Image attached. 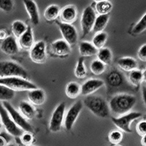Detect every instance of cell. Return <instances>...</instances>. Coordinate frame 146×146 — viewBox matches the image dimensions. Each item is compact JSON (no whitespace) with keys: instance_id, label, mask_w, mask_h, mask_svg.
Returning <instances> with one entry per match:
<instances>
[{"instance_id":"1","label":"cell","mask_w":146,"mask_h":146,"mask_svg":"<svg viewBox=\"0 0 146 146\" xmlns=\"http://www.w3.org/2000/svg\"><path fill=\"white\" fill-rule=\"evenodd\" d=\"M137 99L134 95L120 93L114 95L109 102L110 111L118 116L131 112L136 104Z\"/></svg>"},{"instance_id":"2","label":"cell","mask_w":146,"mask_h":146,"mask_svg":"<svg viewBox=\"0 0 146 146\" xmlns=\"http://www.w3.org/2000/svg\"><path fill=\"white\" fill-rule=\"evenodd\" d=\"M83 103L91 113L100 118H107L110 113L109 105L101 96L89 95L86 97Z\"/></svg>"},{"instance_id":"3","label":"cell","mask_w":146,"mask_h":146,"mask_svg":"<svg viewBox=\"0 0 146 146\" xmlns=\"http://www.w3.org/2000/svg\"><path fill=\"white\" fill-rule=\"evenodd\" d=\"M104 82L109 95H113L115 92L119 91L126 84L125 76L116 68L111 69L107 73Z\"/></svg>"},{"instance_id":"4","label":"cell","mask_w":146,"mask_h":146,"mask_svg":"<svg viewBox=\"0 0 146 146\" xmlns=\"http://www.w3.org/2000/svg\"><path fill=\"white\" fill-rule=\"evenodd\" d=\"M18 77L27 79L29 74L20 64L10 61L0 62V78Z\"/></svg>"},{"instance_id":"5","label":"cell","mask_w":146,"mask_h":146,"mask_svg":"<svg viewBox=\"0 0 146 146\" xmlns=\"http://www.w3.org/2000/svg\"><path fill=\"white\" fill-rule=\"evenodd\" d=\"M0 85L5 86L14 91H24L37 88L36 85L24 79L18 77L0 78Z\"/></svg>"},{"instance_id":"6","label":"cell","mask_w":146,"mask_h":146,"mask_svg":"<svg viewBox=\"0 0 146 146\" xmlns=\"http://www.w3.org/2000/svg\"><path fill=\"white\" fill-rule=\"evenodd\" d=\"M142 116V114L138 112H129L126 114L118 117H113L112 122L121 131L126 133H131V124L133 121Z\"/></svg>"},{"instance_id":"7","label":"cell","mask_w":146,"mask_h":146,"mask_svg":"<svg viewBox=\"0 0 146 146\" xmlns=\"http://www.w3.org/2000/svg\"><path fill=\"white\" fill-rule=\"evenodd\" d=\"M0 119L5 131L9 135L15 137H19L21 136L23 131L14 123V121L10 118L7 111L1 102H0Z\"/></svg>"},{"instance_id":"8","label":"cell","mask_w":146,"mask_h":146,"mask_svg":"<svg viewBox=\"0 0 146 146\" xmlns=\"http://www.w3.org/2000/svg\"><path fill=\"white\" fill-rule=\"evenodd\" d=\"M2 105L6 109L10 118L14 121V123L18 127L21 129L23 131H27V132L31 133L33 131V128L31 126V124L29 123L27 120L19 112L17 111L12 106V105L10 102H3Z\"/></svg>"},{"instance_id":"9","label":"cell","mask_w":146,"mask_h":146,"mask_svg":"<svg viewBox=\"0 0 146 146\" xmlns=\"http://www.w3.org/2000/svg\"><path fill=\"white\" fill-rule=\"evenodd\" d=\"M96 18V13L91 6H88L84 9L80 18V26L83 37L88 35L91 30L93 29Z\"/></svg>"},{"instance_id":"10","label":"cell","mask_w":146,"mask_h":146,"mask_svg":"<svg viewBox=\"0 0 146 146\" xmlns=\"http://www.w3.org/2000/svg\"><path fill=\"white\" fill-rule=\"evenodd\" d=\"M65 110H66V105L64 102L60 103L54 110L49 124V129L50 131L58 132L60 131L64 120Z\"/></svg>"},{"instance_id":"11","label":"cell","mask_w":146,"mask_h":146,"mask_svg":"<svg viewBox=\"0 0 146 146\" xmlns=\"http://www.w3.org/2000/svg\"><path fill=\"white\" fill-rule=\"evenodd\" d=\"M29 51V56L32 62L36 64L45 63L47 60L46 45L43 41L35 42Z\"/></svg>"},{"instance_id":"12","label":"cell","mask_w":146,"mask_h":146,"mask_svg":"<svg viewBox=\"0 0 146 146\" xmlns=\"http://www.w3.org/2000/svg\"><path fill=\"white\" fill-rule=\"evenodd\" d=\"M60 32L63 36V40L70 45L76 44L78 40V35L76 29L72 24H66L62 22H57Z\"/></svg>"},{"instance_id":"13","label":"cell","mask_w":146,"mask_h":146,"mask_svg":"<svg viewBox=\"0 0 146 146\" xmlns=\"http://www.w3.org/2000/svg\"><path fill=\"white\" fill-rule=\"evenodd\" d=\"M83 102L81 101H78L69 109L64 118V121L65 129L67 131H70L72 129L77 118L79 116L80 113L83 109Z\"/></svg>"},{"instance_id":"14","label":"cell","mask_w":146,"mask_h":146,"mask_svg":"<svg viewBox=\"0 0 146 146\" xmlns=\"http://www.w3.org/2000/svg\"><path fill=\"white\" fill-rule=\"evenodd\" d=\"M60 20L62 23L72 24L78 18V10L74 5H66L60 10Z\"/></svg>"},{"instance_id":"15","label":"cell","mask_w":146,"mask_h":146,"mask_svg":"<svg viewBox=\"0 0 146 146\" xmlns=\"http://www.w3.org/2000/svg\"><path fill=\"white\" fill-rule=\"evenodd\" d=\"M105 86L104 80L100 79H89L81 86V95L89 96Z\"/></svg>"},{"instance_id":"16","label":"cell","mask_w":146,"mask_h":146,"mask_svg":"<svg viewBox=\"0 0 146 146\" xmlns=\"http://www.w3.org/2000/svg\"><path fill=\"white\" fill-rule=\"evenodd\" d=\"M26 11L29 16L31 23L33 25H38L40 23V14L37 5L34 0H23Z\"/></svg>"},{"instance_id":"17","label":"cell","mask_w":146,"mask_h":146,"mask_svg":"<svg viewBox=\"0 0 146 146\" xmlns=\"http://www.w3.org/2000/svg\"><path fill=\"white\" fill-rule=\"evenodd\" d=\"M0 49L5 54L8 56H13L19 51V46L16 41V38L13 36H9L2 42Z\"/></svg>"},{"instance_id":"18","label":"cell","mask_w":146,"mask_h":146,"mask_svg":"<svg viewBox=\"0 0 146 146\" xmlns=\"http://www.w3.org/2000/svg\"><path fill=\"white\" fill-rule=\"evenodd\" d=\"M51 51L59 57L67 56L71 53V47L64 40H58L51 44Z\"/></svg>"},{"instance_id":"19","label":"cell","mask_w":146,"mask_h":146,"mask_svg":"<svg viewBox=\"0 0 146 146\" xmlns=\"http://www.w3.org/2000/svg\"><path fill=\"white\" fill-rule=\"evenodd\" d=\"M34 44L35 42H34L33 32L31 27L29 26L25 33L18 39V45L23 50H30Z\"/></svg>"},{"instance_id":"20","label":"cell","mask_w":146,"mask_h":146,"mask_svg":"<svg viewBox=\"0 0 146 146\" xmlns=\"http://www.w3.org/2000/svg\"><path fill=\"white\" fill-rule=\"evenodd\" d=\"M45 93L41 88L31 90L28 91V100L33 105H42L45 102Z\"/></svg>"},{"instance_id":"21","label":"cell","mask_w":146,"mask_h":146,"mask_svg":"<svg viewBox=\"0 0 146 146\" xmlns=\"http://www.w3.org/2000/svg\"><path fill=\"white\" fill-rule=\"evenodd\" d=\"M117 65L121 70L129 72L137 70L138 67L137 62L131 57H123L119 58L117 62Z\"/></svg>"},{"instance_id":"22","label":"cell","mask_w":146,"mask_h":146,"mask_svg":"<svg viewBox=\"0 0 146 146\" xmlns=\"http://www.w3.org/2000/svg\"><path fill=\"white\" fill-rule=\"evenodd\" d=\"M18 108L20 110V113L25 118L27 119H32L35 118L36 115V110L33 105L29 102H27L26 101L21 102Z\"/></svg>"},{"instance_id":"23","label":"cell","mask_w":146,"mask_h":146,"mask_svg":"<svg viewBox=\"0 0 146 146\" xmlns=\"http://www.w3.org/2000/svg\"><path fill=\"white\" fill-rule=\"evenodd\" d=\"M98 50L93 45V44L87 41L80 42L79 45V53L82 57L93 56L97 54Z\"/></svg>"},{"instance_id":"24","label":"cell","mask_w":146,"mask_h":146,"mask_svg":"<svg viewBox=\"0 0 146 146\" xmlns=\"http://www.w3.org/2000/svg\"><path fill=\"white\" fill-rule=\"evenodd\" d=\"M65 94L68 98L76 99L81 94V86L77 82H70L65 88Z\"/></svg>"},{"instance_id":"25","label":"cell","mask_w":146,"mask_h":146,"mask_svg":"<svg viewBox=\"0 0 146 146\" xmlns=\"http://www.w3.org/2000/svg\"><path fill=\"white\" fill-rule=\"evenodd\" d=\"M110 15H99L96 16L94 24L93 27V31L95 33H99L104 31L106 28L108 23L109 21Z\"/></svg>"},{"instance_id":"26","label":"cell","mask_w":146,"mask_h":146,"mask_svg":"<svg viewBox=\"0 0 146 146\" xmlns=\"http://www.w3.org/2000/svg\"><path fill=\"white\" fill-rule=\"evenodd\" d=\"M128 80H129V83L133 86H139L141 83L144 81L143 72L137 69L130 72L128 77Z\"/></svg>"},{"instance_id":"27","label":"cell","mask_w":146,"mask_h":146,"mask_svg":"<svg viewBox=\"0 0 146 146\" xmlns=\"http://www.w3.org/2000/svg\"><path fill=\"white\" fill-rule=\"evenodd\" d=\"M60 7L58 5H49L44 12V17L47 21H53L59 17Z\"/></svg>"},{"instance_id":"28","label":"cell","mask_w":146,"mask_h":146,"mask_svg":"<svg viewBox=\"0 0 146 146\" xmlns=\"http://www.w3.org/2000/svg\"><path fill=\"white\" fill-rule=\"evenodd\" d=\"M27 27L21 21H15L12 23L11 30L15 38L19 39L27 30Z\"/></svg>"},{"instance_id":"29","label":"cell","mask_w":146,"mask_h":146,"mask_svg":"<svg viewBox=\"0 0 146 146\" xmlns=\"http://www.w3.org/2000/svg\"><path fill=\"white\" fill-rule=\"evenodd\" d=\"M97 58L105 65H110L113 60V54L108 48H102L97 52Z\"/></svg>"},{"instance_id":"30","label":"cell","mask_w":146,"mask_h":146,"mask_svg":"<svg viewBox=\"0 0 146 146\" xmlns=\"http://www.w3.org/2000/svg\"><path fill=\"white\" fill-rule=\"evenodd\" d=\"M113 9V5L109 0L96 2L95 5L96 13L99 15H108Z\"/></svg>"},{"instance_id":"31","label":"cell","mask_w":146,"mask_h":146,"mask_svg":"<svg viewBox=\"0 0 146 146\" xmlns=\"http://www.w3.org/2000/svg\"><path fill=\"white\" fill-rule=\"evenodd\" d=\"M107 40H108V34L104 32H99L96 33L92 39V44L97 50H100L101 48H104Z\"/></svg>"},{"instance_id":"32","label":"cell","mask_w":146,"mask_h":146,"mask_svg":"<svg viewBox=\"0 0 146 146\" xmlns=\"http://www.w3.org/2000/svg\"><path fill=\"white\" fill-rule=\"evenodd\" d=\"M74 74H75V76L78 79H83L86 77L87 70L86 67L85 66L84 57H80L78 60Z\"/></svg>"},{"instance_id":"33","label":"cell","mask_w":146,"mask_h":146,"mask_svg":"<svg viewBox=\"0 0 146 146\" xmlns=\"http://www.w3.org/2000/svg\"><path fill=\"white\" fill-rule=\"evenodd\" d=\"M90 70L94 75H100L105 72L106 70V65L100 62V60H94L90 65Z\"/></svg>"},{"instance_id":"34","label":"cell","mask_w":146,"mask_h":146,"mask_svg":"<svg viewBox=\"0 0 146 146\" xmlns=\"http://www.w3.org/2000/svg\"><path fill=\"white\" fill-rule=\"evenodd\" d=\"M15 96V91L7 87L0 85V101L8 102L13 99Z\"/></svg>"},{"instance_id":"35","label":"cell","mask_w":146,"mask_h":146,"mask_svg":"<svg viewBox=\"0 0 146 146\" xmlns=\"http://www.w3.org/2000/svg\"><path fill=\"white\" fill-rule=\"evenodd\" d=\"M123 133L120 130H113L110 132L108 135V139L110 143L115 145H118L123 139Z\"/></svg>"},{"instance_id":"36","label":"cell","mask_w":146,"mask_h":146,"mask_svg":"<svg viewBox=\"0 0 146 146\" xmlns=\"http://www.w3.org/2000/svg\"><path fill=\"white\" fill-rule=\"evenodd\" d=\"M146 30V13L135 24L132 29V34L137 35L143 33Z\"/></svg>"},{"instance_id":"37","label":"cell","mask_w":146,"mask_h":146,"mask_svg":"<svg viewBox=\"0 0 146 146\" xmlns=\"http://www.w3.org/2000/svg\"><path fill=\"white\" fill-rule=\"evenodd\" d=\"M14 7L13 0H0V10L5 13H10Z\"/></svg>"},{"instance_id":"38","label":"cell","mask_w":146,"mask_h":146,"mask_svg":"<svg viewBox=\"0 0 146 146\" xmlns=\"http://www.w3.org/2000/svg\"><path fill=\"white\" fill-rule=\"evenodd\" d=\"M20 137L22 144L24 145L25 146H31L34 142V136L31 132L25 131L22 134Z\"/></svg>"},{"instance_id":"39","label":"cell","mask_w":146,"mask_h":146,"mask_svg":"<svg viewBox=\"0 0 146 146\" xmlns=\"http://www.w3.org/2000/svg\"><path fill=\"white\" fill-rule=\"evenodd\" d=\"M136 131L139 136L146 135V121H141L136 126Z\"/></svg>"},{"instance_id":"40","label":"cell","mask_w":146,"mask_h":146,"mask_svg":"<svg viewBox=\"0 0 146 146\" xmlns=\"http://www.w3.org/2000/svg\"><path fill=\"white\" fill-rule=\"evenodd\" d=\"M137 57L140 61L146 62V44L139 48L137 51Z\"/></svg>"},{"instance_id":"41","label":"cell","mask_w":146,"mask_h":146,"mask_svg":"<svg viewBox=\"0 0 146 146\" xmlns=\"http://www.w3.org/2000/svg\"><path fill=\"white\" fill-rule=\"evenodd\" d=\"M8 36V33L6 30L4 29H0V41H3Z\"/></svg>"},{"instance_id":"42","label":"cell","mask_w":146,"mask_h":146,"mask_svg":"<svg viewBox=\"0 0 146 146\" xmlns=\"http://www.w3.org/2000/svg\"><path fill=\"white\" fill-rule=\"evenodd\" d=\"M142 96H143V103L146 108V86H143L142 87Z\"/></svg>"},{"instance_id":"43","label":"cell","mask_w":146,"mask_h":146,"mask_svg":"<svg viewBox=\"0 0 146 146\" xmlns=\"http://www.w3.org/2000/svg\"><path fill=\"white\" fill-rule=\"evenodd\" d=\"M7 139H5L3 136L0 135V146H6L7 145Z\"/></svg>"},{"instance_id":"44","label":"cell","mask_w":146,"mask_h":146,"mask_svg":"<svg viewBox=\"0 0 146 146\" xmlns=\"http://www.w3.org/2000/svg\"><path fill=\"white\" fill-rule=\"evenodd\" d=\"M141 145L142 146H146V135L142 137Z\"/></svg>"},{"instance_id":"45","label":"cell","mask_w":146,"mask_h":146,"mask_svg":"<svg viewBox=\"0 0 146 146\" xmlns=\"http://www.w3.org/2000/svg\"><path fill=\"white\" fill-rule=\"evenodd\" d=\"M143 77H144V81L146 82V69L144 72H143Z\"/></svg>"},{"instance_id":"46","label":"cell","mask_w":146,"mask_h":146,"mask_svg":"<svg viewBox=\"0 0 146 146\" xmlns=\"http://www.w3.org/2000/svg\"><path fill=\"white\" fill-rule=\"evenodd\" d=\"M95 2H102V1H106V0H94Z\"/></svg>"},{"instance_id":"47","label":"cell","mask_w":146,"mask_h":146,"mask_svg":"<svg viewBox=\"0 0 146 146\" xmlns=\"http://www.w3.org/2000/svg\"><path fill=\"white\" fill-rule=\"evenodd\" d=\"M6 146H16L15 144H13V143H10V144H7Z\"/></svg>"},{"instance_id":"48","label":"cell","mask_w":146,"mask_h":146,"mask_svg":"<svg viewBox=\"0 0 146 146\" xmlns=\"http://www.w3.org/2000/svg\"><path fill=\"white\" fill-rule=\"evenodd\" d=\"M1 128H2V122H1V119H0V129H1Z\"/></svg>"},{"instance_id":"49","label":"cell","mask_w":146,"mask_h":146,"mask_svg":"<svg viewBox=\"0 0 146 146\" xmlns=\"http://www.w3.org/2000/svg\"><path fill=\"white\" fill-rule=\"evenodd\" d=\"M114 146H121V145H115Z\"/></svg>"},{"instance_id":"50","label":"cell","mask_w":146,"mask_h":146,"mask_svg":"<svg viewBox=\"0 0 146 146\" xmlns=\"http://www.w3.org/2000/svg\"><path fill=\"white\" fill-rule=\"evenodd\" d=\"M31 146H32V145H31Z\"/></svg>"}]
</instances>
